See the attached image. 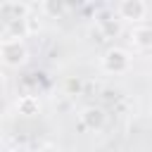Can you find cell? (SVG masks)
Instances as JSON below:
<instances>
[{
	"mask_svg": "<svg viewBox=\"0 0 152 152\" xmlns=\"http://www.w3.org/2000/svg\"><path fill=\"white\" fill-rule=\"evenodd\" d=\"M0 62L10 69H19L28 62V48L24 38H2L0 40Z\"/></svg>",
	"mask_w": 152,
	"mask_h": 152,
	"instance_id": "cell-1",
	"label": "cell"
},
{
	"mask_svg": "<svg viewBox=\"0 0 152 152\" xmlns=\"http://www.w3.org/2000/svg\"><path fill=\"white\" fill-rule=\"evenodd\" d=\"M100 66H102V71H107V74H126L128 69H131V55H128V50H124V48H109L104 55H102V59H100Z\"/></svg>",
	"mask_w": 152,
	"mask_h": 152,
	"instance_id": "cell-2",
	"label": "cell"
},
{
	"mask_svg": "<svg viewBox=\"0 0 152 152\" xmlns=\"http://www.w3.org/2000/svg\"><path fill=\"white\" fill-rule=\"evenodd\" d=\"M116 14L124 21H135L138 24L147 17V2H142V0H121L116 5Z\"/></svg>",
	"mask_w": 152,
	"mask_h": 152,
	"instance_id": "cell-3",
	"label": "cell"
},
{
	"mask_svg": "<svg viewBox=\"0 0 152 152\" xmlns=\"http://www.w3.org/2000/svg\"><path fill=\"white\" fill-rule=\"evenodd\" d=\"M78 119H81V126H83L86 131H102L104 124H107L104 109H102V107H95V104L83 107L81 114H78Z\"/></svg>",
	"mask_w": 152,
	"mask_h": 152,
	"instance_id": "cell-4",
	"label": "cell"
},
{
	"mask_svg": "<svg viewBox=\"0 0 152 152\" xmlns=\"http://www.w3.org/2000/svg\"><path fill=\"white\" fill-rule=\"evenodd\" d=\"M28 12H31V7L24 5V2L7 0V2L0 5V14L5 17L7 24H12V21H26V19H28Z\"/></svg>",
	"mask_w": 152,
	"mask_h": 152,
	"instance_id": "cell-5",
	"label": "cell"
},
{
	"mask_svg": "<svg viewBox=\"0 0 152 152\" xmlns=\"http://www.w3.org/2000/svg\"><path fill=\"white\" fill-rule=\"evenodd\" d=\"M14 109L19 116H36L40 112V100L36 95H19L14 102Z\"/></svg>",
	"mask_w": 152,
	"mask_h": 152,
	"instance_id": "cell-6",
	"label": "cell"
},
{
	"mask_svg": "<svg viewBox=\"0 0 152 152\" xmlns=\"http://www.w3.org/2000/svg\"><path fill=\"white\" fill-rule=\"evenodd\" d=\"M131 43L135 50H152V26H135L131 31Z\"/></svg>",
	"mask_w": 152,
	"mask_h": 152,
	"instance_id": "cell-7",
	"label": "cell"
},
{
	"mask_svg": "<svg viewBox=\"0 0 152 152\" xmlns=\"http://www.w3.org/2000/svg\"><path fill=\"white\" fill-rule=\"evenodd\" d=\"M40 10H43L45 14H50V17H62V14L66 12V5L59 2V0H45V2L40 5Z\"/></svg>",
	"mask_w": 152,
	"mask_h": 152,
	"instance_id": "cell-8",
	"label": "cell"
},
{
	"mask_svg": "<svg viewBox=\"0 0 152 152\" xmlns=\"http://www.w3.org/2000/svg\"><path fill=\"white\" fill-rule=\"evenodd\" d=\"M97 26H100V31H102L104 38H114L119 33V28H121L119 26V19H100Z\"/></svg>",
	"mask_w": 152,
	"mask_h": 152,
	"instance_id": "cell-9",
	"label": "cell"
},
{
	"mask_svg": "<svg viewBox=\"0 0 152 152\" xmlns=\"http://www.w3.org/2000/svg\"><path fill=\"white\" fill-rule=\"evenodd\" d=\"M38 152H62L57 145H43V147H38Z\"/></svg>",
	"mask_w": 152,
	"mask_h": 152,
	"instance_id": "cell-10",
	"label": "cell"
},
{
	"mask_svg": "<svg viewBox=\"0 0 152 152\" xmlns=\"http://www.w3.org/2000/svg\"><path fill=\"white\" fill-rule=\"evenodd\" d=\"M19 152H24V150H19Z\"/></svg>",
	"mask_w": 152,
	"mask_h": 152,
	"instance_id": "cell-11",
	"label": "cell"
}]
</instances>
